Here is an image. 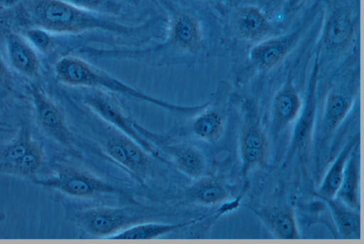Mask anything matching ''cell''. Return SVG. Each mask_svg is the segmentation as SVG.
Here are the masks:
<instances>
[{"label":"cell","mask_w":364,"mask_h":244,"mask_svg":"<svg viewBox=\"0 0 364 244\" xmlns=\"http://www.w3.org/2000/svg\"><path fill=\"white\" fill-rule=\"evenodd\" d=\"M360 145V134L348 139L326 171L317 191L316 197L334 198L340 187L348 159L353 150Z\"/></svg>","instance_id":"obj_18"},{"label":"cell","mask_w":364,"mask_h":244,"mask_svg":"<svg viewBox=\"0 0 364 244\" xmlns=\"http://www.w3.org/2000/svg\"><path fill=\"white\" fill-rule=\"evenodd\" d=\"M326 205L336 238L360 239L361 224L360 210L352 208L337 198L316 197Z\"/></svg>","instance_id":"obj_19"},{"label":"cell","mask_w":364,"mask_h":244,"mask_svg":"<svg viewBox=\"0 0 364 244\" xmlns=\"http://www.w3.org/2000/svg\"><path fill=\"white\" fill-rule=\"evenodd\" d=\"M230 102V86L221 82L210 100L189 124V132L198 141L208 145L218 144L228 127Z\"/></svg>","instance_id":"obj_8"},{"label":"cell","mask_w":364,"mask_h":244,"mask_svg":"<svg viewBox=\"0 0 364 244\" xmlns=\"http://www.w3.org/2000/svg\"><path fill=\"white\" fill-rule=\"evenodd\" d=\"M43 157L42 149L37 143L20 159L7 163H0V175L27 178L31 180L40 169Z\"/></svg>","instance_id":"obj_25"},{"label":"cell","mask_w":364,"mask_h":244,"mask_svg":"<svg viewBox=\"0 0 364 244\" xmlns=\"http://www.w3.org/2000/svg\"><path fill=\"white\" fill-rule=\"evenodd\" d=\"M354 30V20L350 11L343 7H335L324 20L321 44L331 51L341 50L351 41Z\"/></svg>","instance_id":"obj_17"},{"label":"cell","mask_w":364,"mask_h":244,"mask_svg":"<svg viewBox=\"0 0 364 244\" xmlns=\"http://www.w3.org/2000/svg\"><path fill=\"white\" fill-rule=\"evenodd\" d=\"M7 48L11 63L15 69L28 76L38 74L39 61L28 41L18 35L10 34L7 37Z\"/></svg>","instance_id":"obj_23"},{"label":"cell","mask_w":364,"mask_h":244,"mask_svg":"<svg viewBox=\"0 0 364 244\" xmlns=\"http://www.w3.org/2000/svg\"><path fill=\"white\" fill-rule=\"evenodd\" d=\"M233 26L237 35L245 41L262 39L270 30V23L264 13L253 5L240 6L235 11Z\"/></svg>","instance_id":"obj_20"},{"label":"cell","mask_w":364,"mask_h":244,"mask_svg":"<svg viewBox=\"0 0 364 244\" xmlns=\"http://www.w3.org/2000/svg\"><path fill=\"white\" fill-rule=\"evenodd\" d=\"M320 71L317 53L311 68L306 95L300 112L294 123L291 135L287 147L282 167H287L296 155H301L309 148L314 139L318 109V83Z\"/></svg>","instance_id":"obj_10"},{"label":"cell","mask_w":364,"mask_h":244,"mask_svg":"<svg viewBox=\"0 0 364 244\" xmlns=\"http://www.w3.org/2000/svg\"><path fill=\"white\" fill-rule=\"evenodd\" d=\"M139 132L160 152L168 165L191 181L208 173V161L204 151L196 144L184 141L170 140L146 129L139 123Z\"/></svg>","instance_id":"obj_9"},{"label":"cell","mask_w":364,"mask_h":244,"mask_svg":"<svg viewBox=\"0 0 364 244\" xmlns=\"http://www.w3.org/2000/svg\"><path fill=\"white\" fill-rule=\"evenodd\" d=\"M82 9L101 15H117L122 10L119 0H65Z\"/></svg>","instance_id":"obj_26"},{"label":"cell","mask_w":364,"mask_h":244,"mask_svg":"<svg viewBox=\"0 0 364 244\" xmlns=\"http://www.w3.org/2000/svg\"><path fill=\"white\" fill-rule=\"evenodd\" d=\"M305 0H286V6L288 11L298 9Z\"/></svg>","instance_id":"obj_28"},{"label":"cell","mask_w":364,"mask_h":244,"mask_svg":"<svg viewBox=\"0 0 364 244\" xmlns=\"http://www.w3.org/2000/svg\"><path fill=\"white\" fill-rule=\"evenodd\" d=\"M6 68L2 63L1 60L0 59V83L3 81V80L6 78Z\"/></svg>","instance_id":"obj_29"},{"label":"cell","mask_w":364,"mask_h":244,"mask_svg":"<svg viewBox=\"0 0 364 244\" xmlns=\"http://www.w3.org/2000/svg\"><path fill=\"white\" fill-rule=\"evenodd\" d=\"M186 200L195 206L218 207L232 198L228 184L220 176L205 174L193 180L184 191Z\"/></svg>","instance_id":"obj_16"},{"label":"cell","mask_w":364,"mask_h":244,"mask_svg":"<svg viewBox=\"0 0 364 244\" xmlns=\"http://www.w3.org/2000/svg\"><path fill=\"white\" fill-rule=\"evenodd\" d=\"M164 215L141 204L100 205L67 211L68 220L78 229L82 237L107 239L130 226Z\"/></svg>","instance_id":"obj_3"},{"label":"cell","mask_w":364,"mask_h":244,"mask_svg":"<svg viewBox=\"0 0 364 244\" xmlns=\"http://www.w3.org/2000/svg\"><path fill=\"white\" fill-rule=\"evenodd\" d=\"M30 91L36 118L42 129L60 145L74 150L75 139L62 110L38 86L33 85Z\"/></svg>","instance_id":"obj_13"},{"label":"cell","mask_w":364,"mask_h":244,"mask_svg":"<svg viewBox=\"0 0 364 244\" xmlns=\"http://www.w3.org/2000/svg\"><path fill=\"white\" fill-rule=\"evenodd\" d=\"M314 16L306 17L301 25L289 33L258 42L250 51L251 63L260 70L276 66L298 46L309 28Z\"/></svg>","instance_id":"obj_12"},{"label":"cell","mask_w":364,"mask_h":244,"mask_svg":"<svg viewBox=\"0 0 364 244\" xmlns=\"http://www.w3.org/2000/svg\"><path fill=\"white\" fill-rule=\"evenodd\" d=\"M82 96L84 105L99 119L128 136L155 159L168 164L157 149L137 129L136 122L127 113L114 93L95 88Z\"/></svg>","instance_id":"obj_6"},{"label":"cell","mask_w":364,"mask_h":244,"mask_svg":"<svg viewBox=\"0 0 364 244\" xmlns=\"http://www.w3.org/2000/svg\"><path fill=\"white\" fill-rule=\"evenodd\" d=\"M268 145L258 107L255 101L247 98L242 102L238 135L242 177L245 179L252 169L265 166Z\"/></svg>","instance_id":"obj_7"},{"label":"cell","mask_w":364,"mask_h":244,"mask_svg":"<svg viewBox=\"0 0 364 244\" xmlns=\"http://www.w3.org/2000/svg\"><path fill=\"white\" fill-rule=\"evenodd\" d=\"M26 36L33 46L41 51L47 50L51 44V38L47 31L38 28L28 30Z\"/></svg>","instance_id":"obj_27"},{"label":"cell","mask_w":364,"mask_h":244,"mask_svg":"<svg viewBox=\"0 0 364 244\" xmlns=\"http://www.w3.org/2000/svg\"><path fill=\"white\" fill-rule=\"evenodd\" d=\"M31 181L38 186L56 191L72 198L94 199L116 196L129 204L141 205L131 189L105 180L80 165H60L52 176L39 179L36 176Z\"/></svg>","instance_id":"obj_4"},{"label":"cell","mask_w":364,"mask_h":244,"mask_svg":"<svg viewBox=\"0 0 364 244\" xmlns=\"http://www.w3.org/2000/svg\"><path fill=\"white\" fill-rule=\"evenodd\" d=\"M56 78L60 83L75 87L95 88L119 94L145 102L171 112L195 115L205 102L194 105L175 104L149 95L117 79L106 71L75 57L60 59L55 68Z\"/></svg>","instance_id":"obj_1"},{"label":"cell","mask_w":364,"mask_h":244,"mask_svg":"<svg viewBox=\"0 0 364 244\" xmlns=\"http://www.w3.org/2000/svg\"><path fill=\"white\" fill-rule=\"evenodd\" d=\"M169 31L179 38L189 55H197L203 48V36L200 24L189 14H176Z\"/></svg>","instance_id":"obj_24"},{"label":"cell","mask_w":364,"mask_h":244,"mask_svg":"<svg viewBox=\"0 0 364 244\" xmlns=\"http://www.w3.org/2000/svg\"><path fill=\"white\" fill-rule=\"evenodd\" d=\"M356 95L351 86H336L328 92L316 139L318 159L328 147L336 132L352 110Z\"/></svg>","instance_id":"obj_11"},{"label":"cell","mask_w":364,"mask_h":244,"mask_svg":"<svg viewBox=\"0 0 364 244\" xmlns=\"http://www.w3.org/2000/svg\"><path fill=\"white\" fill-rule=\"evenodd\" d=\"M302 103L303 100L290 71L275 93L271 105L270 134L274 140H277L294 123Z\"/></svg>","instance_id":"obj_14"},{"label":"cell","mask_w":364,"mask_h":244,"mask_svg":"<svg viewBox=\"0 0 364 244\" xmlns=\"http://www.w3.org/2000/svg\"><path fill=\"white\" fill-rule=\"evenodd\" d=\"M102 122H97L94 126V132L106 157L141 186H146L147 181L154 172L152 159L155 158L136 142Z\"/></svg>","instance_id":"obj_5"},{"label":"cell","mask_w":364,"mask_h":244,"mask_svg":"<svg viewBox=\"0 0 364 244\" xmlns=\"http://www.w3.org/2000/svg\"><path fill=\"white\" fill-rule=\"evenodd\" d=\"M197 218L176 223L146 221L127 227L109 239H154L166 236L193 224Z\"/></svg>","instance_id":"obj_21"},{"label":"cell","mask_w":364,"mask_h":244,"mask_svg":"<svg viewBox=\"0 0 364 244\" xmlns=\"http://www.w3.org/2000/svg\"><path fill=\"white\" fill-rule=\"evenodd\" d=\"M34 23L47 31L80 33L101 30L122 35L136 33L141 26H131L111 20L65 0H36L31 7Z\"/></svg>","instance_id":"obj_2"},{"label":"cell","mask_w":364,"mask_h":244,"mask_svg":"<svg viewBox=\"0 0 364 244\" xmlns=\"http://www.w3.org/2000/svg\"><path fill=\"white\" fill-rule=\"evenodd\" d=\"M268 232L276 238L299 239L301 238L296 213L287 203H276L255 207L248 206Z\"/></svg>","instance_id":"obj_15"},{"label":"cell","mask_w":364,"mask_h":244,"mask_svg":"<svg viewBox=\"0 0 364 244\" xmlns=\"http://www.w3.org/2000/svg\"><path fill=\"white\" fill-rule=\"evenodd\" d=\"M360 145L351 154L336 198L348 206L360 210Z\"/></svg>","instance_id":"obj_22"}]
</instances>
